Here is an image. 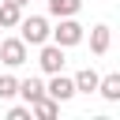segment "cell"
I'll list each match as a JSON object with an SVG mask.
<instances>
[{"instance_id":"1","label":"cell","mask_w":120,"mask_h":120,"mask_svg":"<svg viewBox=\"0 0 120 120\" xmlns=\"http://www.w3.org/2000/svg\"><path fill=\"white\" fill-rule=\"evenodd\" d=\"M49 19L45 15H22L19 19V38L26 41V45H45L49 41Z\"/></svg>"},{"instance_id":"10","label":"cell","mask_w":120,"mask_h":120,"mask_svg":"<svg viewBox=\"0 0 120 120\" xmlns=\"http://www.w3.org/2000/svg\"><path fill=\"white\" fill-rule=\"evenodd\" d=\"M15 94L30 105L34 98H41V94H45V82H41V79H34V75H30V79H19V90H15Z\"/></svg>"},{"instance_id":"4","label":"cell","mask_w":120,"mask_h":120,"mask_svg":"<svg viewBox=\"0 0 120 120\" xmlns=\"http://www.w3.org/2000/svg\"><path fill=\"white\" fill-rule=\"evenodd\" d=\"M38 68H41L45 75L64 71V49H60L56 41H45V45H41V52H38Z\"/></svg>"},{"instance_id":"12","label":"cell","mask_w":120,"mask_h":120,"mask_svg":"<svg viewBox=\"0 0 120 120\" xmlns=\"http://www.w3.org/2000/svg\"><path fill=\"white\" fill-rule=\"evenodd\" d=\"M79 8H82V0H49V15H56V19L79 15Z\"/></svg>"},{"instance_id":"2","label":"cell","mask_w":120,"mask_h":120,"mask_svg":"<svg viewBox=\"0 0 120 120\" xmlns=\"http://www.w3.org/2000/svg\"><path fill=\"white\" fill-rule=\"evenodd\" d=\"M49 38H52L60 49H71V45L82 41V26L75 22V15H64V19L56 22V30H49Z\"/></svg>"},{"instance_id":"14","label":"cell","mask_w":120,"mask_h":120,"mask_svg":"<svg viewBox=\"0 0 120 120\" xmlns=\"http://www.w3.org/2000/svg\"><path fill=\"white\" fill-rule=\"evenodd\" d=\"M8 120H30V105H11L8 109Z\"/></svg>"},{"instance_id":"9","label":"cell","mask_w":120,"mask_h":120,"mask_svg":"<svg viewBox=\"0 0 120 120\" xmlns=\"http://www.w3.org/2000/svg\"><path fill=\"white\" fill-rule=\"evenodd\" d=\"M94 94H101L105 101H120V75L112 71V75L98 79V90H94Z\"/></svg>"},{"instance_id":"11","label":"cell","mask_w":120,"mask_h":120,"mask_svg":"<svg viewBox=\"0 0 120 120\" xmlns=\"http://www.w3.org/2000/svg\"><path fill=\"white\" fill-rule=\"evenodd\" d=\"M19 19H22V8H15V4L0 0V30H11V26H19Z\"/></svg>"},{"instance_id":"6","label":"cell","mask_w":120,"mask_h":120,"mask_svg":"<svg viewBox=\"0 0 120 120\" xmlns=\"http://www.w3.org/2000/svg\"><path fill=\"white\" fill-rule=\"evenodd\" d=\"M30 116H38V120H56V116H60V101H52L49 94H41V98L30 101Z\"/></svg>"},{"instance_id":"15","label":"cell","mask_w":120,"mask_h":120,"mask_svg":"<svg viewBox=\"0 0 120 120\" xmlns=\"http://www.w3.org/2000/svg\"><path fill=\"white\" fill-rule=\"evenodd\" d=\"M8 4H15V8H26V4H30V0H8Z\"/></svg>"},{"instance_id":"8","label":"cell","mask_w":120,"mask_h":120,"mask_svg":"<svg viewBox=\"0 0 120 120\" xmlns=\"http://www.w3.org/2000/svg\"><path fill=\"white\" fill-rule=\"evenodd\" d=\"M98 79H101V75H98L94 68H82V71L71 79V82H75V94H94V90H98Z\"/></svg>"},{"instance_id":"3","label":"cell","mask_w":120,"mask_h":120,"mask_svg":"<svg viewBox=\"0 0 120 120\" xmlns=\"http://www.w3.org/2000/svg\"><path fill=\"white\" fill-rule=\"evenodd\" d=\"M0 60H4L8 68H22V64L30 60V45H26L22 38H0Z\"/></svg>"},{"instance_id":"13","label":"cell","mask_w":120,"mask_h":120,"mask_svg":"<svg viewBox=\"0 0 120 120\" xmlns=\"http://www.w3.org/2000/svg\"><path fill=\"white\" fill-rule=\"evenodd\" d=\"M15 90H19V79L15 75H0V101H11Z\"/></svg>"},{"instance_id":"7","label":"cell","mask_w":120,"mask_h":120,"mask_svg":"<svg viewBox=\"0 0 120 120\" xmlns=\"http://www.w3.org/2000/svg\"><path fill=\"white\" fill-rule=\"evenodd\" d=\"M109 45H112V30H109L105 22H98V26L90 30V52H94V56H105Z\"/></svg>"},{"instance_id":"5","label":"cell","mask_w":120,"mask_h":120,"mask_svg":"<svg viewBox=\"0 0 120 120\" xmlns=\"http://www.w3.org/2000/svg\"><path fill=\"white\" fill-rule=\"evenodd\" d=\"M45 94H49L52 101H60V105H64V101H71V98H75V82H71L68 75H60V71H56V75L49 79V86H45Z\"/></svg>"}]
</instances>
